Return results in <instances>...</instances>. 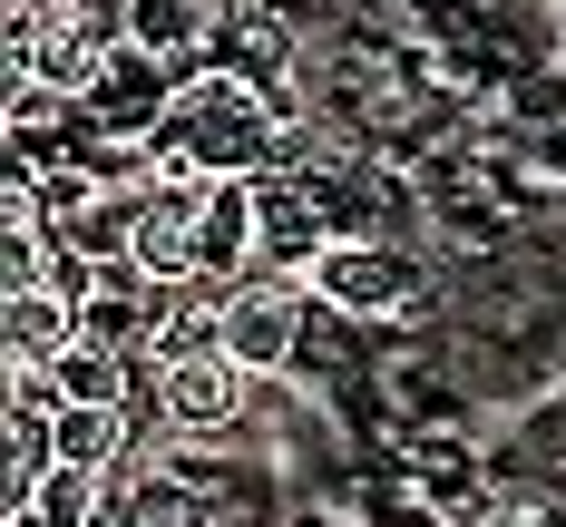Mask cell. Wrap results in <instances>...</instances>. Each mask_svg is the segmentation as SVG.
Masks as SVG:
<instances>
[{"mask_svg":"<svg viewBox=\"0 0 566 527\" xmlns=\"http://www.w3.org/2000/svg\"><path fill=\"white\" fill-rule=\"evenodd\" d=\"M137 167L157 176V186H244V176L274 167V108L226 78V68H206V78H186L167 98V117L137 137Z\"/></svg>","mask_w":566,"mask_h":527,"instance_id":"6da1fadb","label":"cell"},{"mask_svg":"<svg viewBox=\"0 0 566 527\" xmlns=\"http://www.w3.org/2000/svg\"><path fill=\"white\" fill-rule=\"evenodd\" d=\"M196 225H206V186H147L137 196V234H127V264L137 284H206V254H196Z\"/></svg>","mask_w":566,"mask_h":527,"instance_id":"7a4b0ae2","label":"cell"},{"mask_svg":"<svg viewBox=\"0 0 566 527\" xmlns=\"http://www.w3.org/2000/svg\"><path fill=\"white\" fill-rule=\"evenodd\" d=\"M303 284L323 293L333 313H400V303L420 293V264H410L400 244H371V234H333V254H323Z\"/></svg>","mask_w":566,"mask_h":527,"instance_id":"3957f363","label":"cell"},{"mask_svg":"<svg viewBox=\"0 0 566 527\" xmlns=\"http://www.w3.org/2000/svg\"><path fill=\"white\" fill-rule=\"evenodd\" d=\"M244 361L234 351H176L167 361V381H157V401H167V430H186V440H216V430H234L244 420Z\"/></svg>","mask_w":566,"mask_h":527,"instance_id":"277c9868","label":"cell"},{"mask_svg":"<svg viewBox=\"0 0 566 527\" xmlns=\"http://www.w3.org/2000/svg\"><path fill=\"white\" fill-rule=\"evenodd\" d=\"M293 342H303V303H293V284H234L226 303H216V351H234L244 371H283Z\"/></svg>","mask_w":566,"mask_h":527,"instance_id":"5b68a950","label":"cell"},{"mask_svg":"<svg viewBox=\"0 0 566 527\" xmlns=\"http://www.w3.org/2000/svg\"><path fill=\"white\" fill-rule=\"evenodd\" d=\"M254 254H264V264H283V274H313V264L333 254L323 196H313V186H293L283 167L254 176Z\"/></svg>","mask_w":566,"mask_h":527,"instance_id":"8992f818","label":"cell"},{"mask_svg":"<svg viewBox=\"0 0 566 527\" xmlns=\"http://www.w3.org/2000/svg\"><path fill=\"white\" fill-rule=\"evenodd\" d=\"M0 342H10V371H50L59 351L78 342V293L59 284H30L0 303Z\"/></svg>","mask_w":566,"mask_h":527,"instance_id":"52a82bcc","label":"cell"},{"mask_svg":"<svg viewBox=\"0 0 566 527\" xmlns=\"http://www.w3.org/2000/svg\"><path fill=\"white\" fill-rule=\"evenodd\" d=\"M206 30H216V10L206 0H127V50H147L157 68L206 50Z\"/></svg>","mask_w":566,"mask_h":527,"instance_id":"ba28073f","label":"cell"},{"mask_svg":"<svg viewBox=\"0 0 566 527\" xmlns=\"http://www.w3.org/2000/svg\"><path fill=\"white\" fill-rule=\"evenodd\" d=\"M157 333V303H147V284H78V342L98 351H127Z\"/></svg>","mask_w":566,"mask_h":527,"instance_id":"9c48e42d","label":"cell"},{"mask_svg":"<svg viewBox=\"0 0 566 527\" xmlns=\"http://www.w3.org/2000/svg\"><path fill=\"white\" fill-rule=\"evenodd\" d=\"M127 391V351H98V342H69L50 361V401L59 410H117Z\"/></svg>","mask_w":566,"mask_h":527,"instance_id":"30bf717a","label":"cell"},{"mask_svg":"<svg viewBox=\"0 0 566 527\" xmlns=\"http://www.w3.org/2000/svg\"><path fill=\"white\" fill-rule=\"evenodd\" d=\"M10 527H98V468L59 460L30 498H10Z\"/></svg>","mask_w":566,"mask_h":527,"instance_id":"8fae6325","label":"cell"},{"mask_svg":"<svg viewBox=\"0 0 566 527\" xmlns=\"http://www.w3.org/2000/svg\"><path fill=\"white\" fill-rule=\"evenodd\" d=\"M59 460L108 478V468L127 460V410H59Z\"/></svg>","mask_w":566,"mask_h":527,"instance_id":"7c38bea8","label":"cell"},{"mask_svg":"<svg viewBox=\"0 0 566 527\" xmlns=\"http://www.w3.org/2000/svg\"><path fill=\"white\" fill-rule=\"evenodd\" d=\"M117 527H206V508H196V488L186 478H137V498H117Z\"/></svg>","mask_w":566,"mask_h":527,"instance_id":"4fadbf2b","label":"cell"},{"mask_svg":"<svg viewBox=\"0 0 566 527\" xmlns=\"http://www.w3.org/2000/svg\"><path fill=\"white\" fill-rule=\"evenodd\" d=\"M469 527H547V508H537V498H489Z\"/></svg>","mask_w":566,"mask_h":527,"instance_id":"5bb4252c","label":"cell"}]
</instances>
